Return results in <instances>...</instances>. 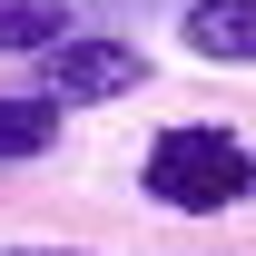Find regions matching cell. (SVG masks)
Masks as SVG:
<instances>
[{
  "mask_svg": "<svg viewBox=\"0 0 256 256\" xmlns=\"http://www.w3.org/2000/svg\"><path fill=\"white\" fill-rule=\"evenodd\" d=\"M148 89V50L118 30H69L50 60H40V98L50 108H118V98Z\"/></svg>",
  "mask_w": 256,
  "mask_h": 256,
  "instance_id": "7a4b0ae2",
  "label": "cell"
},
{
  "mask_svg": "<svg viewBox=\"0 0 256 256\" xmlns=\"http://www.w3.org/2000/svg\"><path fill=\"white\" fill-rule=\"evenodd\" d=\"M69 30H79L69 0H0V60H50Z\"/></svg>",
  "mask_w": 256,
  "mask_h": 256,
  "instance_id": "5b68a950",
  "label": "cell"
},
{
  "mask_svg": "<svg viewBox=\"0 0 256 256\" xmlns=\"http://www.w3.org/2000/svg\"><path fill=\"white\" fill-rule=\"evenodd\" d=\"M138 197L168 217H236L256 197V148L217 118H178L138 148Z\"/></svg>",
  "mask_w": 256,
  "mask_h": 256,
  "instance_id": "6da1fadb",
  "label": "cell"
},
{
  "mask_svg": "<svg viewBox=\"0 0 256 256\" xmlns=\"http://www.w3.org/2000/svg\"><path fill=\"white\" fill-rule=\"evenodd\" d=\"M60 118L69 108H50L40 89H0V168H30L60 148Z\"/></svg>",
  "mask_w": 256,
  "mask_h": 256,
  "instance_id": "277c9868",
  "label": "cell"
},
{
  "mask_svg": "<svg viewBox=\"0 0 256 256\" xmlns=\"http://www.w3.org/2000/svg\"><path fill=\"white\" fill-rule=\"evenodd\" d=\"M178 50L207 69H256V0H188L178 10Z\"/></svg>",
  "mask_w": 256,
  "mask_h": 256,
  "instance_id": "3957f363",
  "label": "cell"
},
{
  "mask_svg": "<svg viewBox=\"0 0 256 256\" xmlns=\"http://www.w3.org/2000/svg\"><path fill=\"white\" fill-rule=\"evenodd\" d=\"M0 256H89V246H0Z\"/></svg>",
  "mask_w": 256,
  "mask_h": 256,
  "instance_id": "8992f818",
  "label": "cell"
}]
</instances>
